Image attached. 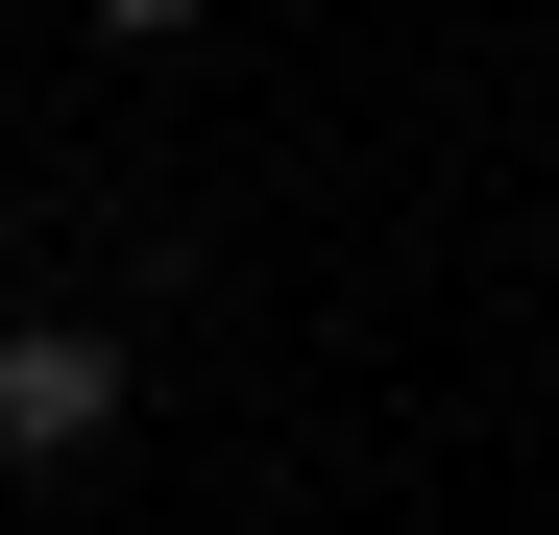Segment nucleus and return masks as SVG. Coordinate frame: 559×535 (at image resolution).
<instances>
[{"label": "nucleus", "instance_id": "nucleus-1", "mask_svg": "<svg viewBox=\"0 0 559 535\" xmlns=\"http://www.w3.org/2000/svg\"><path fill=\"white\" fill-rule=\"evenodd\" d=\"M122 438V341L98 317H0V463H98Z\"/></svg>", "mask_w": 559, "mask_h": 535}, {"label": "nucleus", "instance_id": "nucleus-2", "mask_svg": "<svg viewBox=\"0 0 559 535\" xmlns=\"http://www.w3.org/2000/svg\"><path fill=\"white\" fill-rule=\"evenodd\" d=\"M98 25H122V49H195V25H219V0H98Z\"/></svg>", "mask_w": 559, "mask_h": 535}]
</instances>
